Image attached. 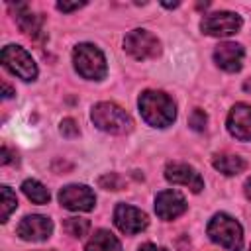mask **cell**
<instances>
[{"mask_svg": "<svg viewBox=\"0 0 251 251\" xmlns=\"http://www.w3.org/2000/svg\"><path fill=\"white\" fill-rule=\"evenodd\" d=\"M137 104L141 118L153 127H167L176 118V106L173 98L161 90H145Z\"/></svg>", "mask_w": 251, "mask_h": 251, "instance_id": "6da1fadb", "label": "cell"}, {"mask_svg": "<svg viewBox=\"0 0 251 251\" xmlns=\"http://www.w3.org/2000/svg\"><path fill=\"white\" fill-rule=\"evenodd\" d=\"M206 231L214 243L226 247L227 251H241L243 247V229L239 222L229 214H224V212L216 214L208 222Z\"/></svg>", "mask_w": 251, "mask_h": 251, "instance_id": "7a4b0ae2", "label": "cell"}, {"mask_svg": "<svg viewBox=\"0 0 251 251\" xmlns=\"http://www.w3.org/2000/svg\"><path fill=\"white\" fill-rule=\"evenodd\" d=\"M90 118L98 129H102L106 133H116V135L127 133L133 126L129 114L114 102H98L92 108Z\"/></svg>", "mask_w": 251, "mask_h": 251, "instance_id": "3957f363", "label": "cell"}, {"mask_svg": "<svg viewBox=\"0 0 251 251\" xmlns=\"http://www.w3.org/2000/svg\"><path fill=\"white\" fill-rule=\"evenodd\" d=\"M73 63H75L76 73L82 78H88V80H100L108 73L104 53L92 43L76 45L75 51H73Z\"/></svg>", "mask_w": 251, "mask_h": 251, "instance_id": "277c9868", "label": "cell"}, {"mask_svg": "<svg viewBox=\"0 0 251 251\" xmlns=\"http://www.w3.org/2000/svg\"><path fill=\"white\" fill-rule=\"evenodd\" d=\"M124 51L131 55L135 61L155 59L161 53V41L151 31L137 27L124 37Z\"/></svg>", "mask_w": 251, "mask_h": 251, "instance_id": "5b68a950", "label": "cell"}, {"mask_svg": "<svg viewBox=\"0 0 251 251\" xmlns=\"http://www.w3.org/2000/svg\"><path fill=\"white\" fill-rule=\"evenodd\" d=\"M2 63H4V67L10 73H14L16 76H20L22 80H35V76H37L35 61L20 45H12V43L6 45L2 49Z\"/></svg>", "mask_w": 251, "mask_h": 251, "instance_id": "8992f818", "label": "cell"}, {"mask_svg": "<svg viewBox=\"0 0 251 251\" xmlns=\"http://www.w3.org/2000/svg\"><path fill=\"white\" fill-rule=\"evenodd\" d=\"M241 16L235 12H212L200 22V29L212 37H227L241 29Z\"/></svg>", "mask_w": 251, "mask_h": 251, "instance_id": "52a82bcc", "label": "cell"}, {"mask_svg": "<svg viewBox=\"0 0 251 251\" xmlns=\"http://www.w3.org/2000/svg\"><path fill=\"white\" fill-rule=\"evenodd\" d=\"M59 202L63 208L73 212H88L96 204L94 192L86 184H69L59 190Z\"/></svg>", "mask_w": 251, "mask_h": 251, "instance_id": "ba28073f", "label": "cell"}, {"mask_svg": "<svg viewBox=\"0 0 251 251\" xmlns=\"http://www.w3.org/2000/svg\"><path fill=\"white\" fill-rule=\"evenodd\" d=\"M114 222H116L118 229L127 235H135V233L143 231L149 224L147 214L131 204H118L114 210Z\"/></svg>", "mask_w": 251, "mask_h": 251, "instance_id": "9c48e42d", "label": "cell"}, {"mask_svg": "<svg viewBox=\"0 0 251 251\" xmlns=\"http://www.w3.org/2000/svg\"><path fill=\"white\" fill-rule=\"evenodd\" d=\"M53 233V222L47 216L31 214L18 224V235L24 241H45Z\"/></svg>", "mask_w": 251, "mask_h": 251, "instance_id": "30bf717a", "label": "cell"}, {"mask_svg": "<svg viewBox=\"0 0 251 251\" xmlns=\"http://www.w3.org/2000/svg\"><path fill=\"white\" fill-rule=\"evenodd\" d=\"M165 178L173 184L188 186L192 192H200L204 188V180L200 173L186 163H169L165 167Z\"/></svg>", "mask_w": 251, "mask_h": 251, "instance_id": "8fae6325", "label": "cell"}, {"mask_svg": "<svg viewBox=\"0 0 251 251\" xmlns=\"http://www.w3.org/2000/svg\"><path fill=\"white\" fill-rule=\"evenodd\" d=\"M155 212L161 220H175L186 212V200L178 190H163L155 198Z\"/></svg>", "mask_w": 251, "mask_h": 251, "instance_id": "7c38bea8", "label": "cell"}, {"mask_svg": "<svg viewBox=\"0 0 251 251\" xmlns=\"http://www.w3.org/2000/svg\"><path fill=\"white\" fill-rule=\"evenodd\" d=\"M227 131L239 141H251V106L235 104L227 114Z\"/></svg>", "mask_w": 251, "mask_h": 251, "instance_id": "4fadbf2b", "label": "cell"}, {"mask_svg": "<svg viewBox=\"0 0 251 251\" xmlns=\"http://www.w3.org/2000/svg\"><path fill=\"white\" fill-rule=\"evenodd\" d=\"M243 47L239 43H231V41H226V43H220L216 49H214V61L220 69L227 71V73H237L243 65Z\"/></svg>", "mask_w": 251, "mask_h": 251, "instance_id": "5bb4252c", "label": "cell"}, {"mask_svg": "<svg viewBox=\"0 0 251 251\" xmlns=\"http://www.w3.org/2000/svg\"><path fill=\"white\" fill-rule=\"evenodd\" d=\"M212 165H214L216 171H220L222 175H227V176L239 175L247 167L245 159L235 155V153H216L214 159H212Z\"/></svg>", "mask_w": 251, "mask_h": 251, "instance_id": "9a60e30c", "label": "cell"}, {"mask_svg": "<svg viewBox=\"0 0 251 251\" xmlns=\"http://www.w3.org/2000/svg\"><path fill=\"white\" fill-rule=\"evenodd\" d=\"M84 251H122L120 239L108 231V229H98L86 243Z\"/></svg>", "mask_w": 251, "mask_h": 251, "instance_id": "2e32d148", "label": "cell"}, {"mask_svg": "<svg viewBox=\"0 0 251 251\" xmlns=\"http://www.w3.org/2000/svg\"><path fill=\"white\" fill-rule=\"evenodd\" d=\"M22 190H24V194H25L31 202H35V204H47L49 198H51L49 190H47L39 180H35V178L24 180V182H22Z\"/></svg>", "mask_w": 251, "mask_h": 251, "instance_id": "e0dca14e", "label": "cell"}, {"mask_svg": "<svg viewBox=\"0 0 251 251\" xmlns=\"http://www.w3.org/2000/svg\"><path fill=\"white\" fill-rule=\"evenodd\" d=\"M0 192H2V216H0V222H8V218H10V214L18 208V198H16V194L10 190V186H0Z\"/></svg>", "mask_w": 251, "mask_h": 251, "instance_id": "ac0fdd59", "label": "cell"}, {"mask_svg": "<svg viewBox=\"0 0 251 251\" xmlns=\"http://www.w3.org/2000/svg\"><path fill=\"white\" fill-rule=\"evenodd\" d=\"M63 227H65V231H67L69 235H73V237H82V235L88 233L90 222L84 220V218H67V220L63 222Z\"/></svg>", "mask_w": 251, "mask_h": 251, "instance_id": "d6986e66", "label": "cell"}, {"mask_svg": "<svg viewBox=\"0 0 251 251\" xmlns=\"http://www.w3.org/2000/svg\"><path fill=\"white\" fill-rule=\"evenodd\" d=\"M18 25L22 27V31H25L29 35H35L41 29V18L35 16V14L25 12V14H20L18 16Z\"/></svg>", "mask_w": 251, "mask_h": 251, "instance_id": "ffe728a7", "label": "cell"}, {"mask_svg": "<svg viewBox=\"0 0 251 251\" xmlns=\"http://www.w3.org/2000/svg\"><path fill=\"white\" fill-rule=\"evenodd\" d=\"M98 184L102 188H106V190H122L124 184H126V180L118 173H108V175H104V176L98 178Z\"/></svg>", "mask_w": 251, "mask_h": 251, "instance_id": "44dd1931", "label": "cell"}, {"mask_svg": "<svg viewBox=\"0 0 251 251\" xmlns=\"http://www.w3.org/2000/svg\"><path fill=\"white\" fill-rule=\"evenodd\" d=\"M206 122H208L206 112H204V110H200V108H194V110H192V114H190V118H188L190 127H192V129H196V131H202V129L206 127Z\"/></svg>", "mask_w": 251, "mask_h": 251, "instance_id": "7402d4cb", "label": "cell"}, {"mask_svg": "<svg viewBox=\"0 0 251 251\" xmlns=\"http://www.w3.org/2000/svg\"><path fill=\"white\" fill-rule=\"evenodd\" d=\"M61 133L65 135V137H75V135H78V126H76V122L73 120V118H65L63 122H61Z\"/></svg>", "mask_w": 251, "mask_h": 251, "instance_id": "603a6c76", "label": "cell"}, {"mask_svg": "<svg viewBox=\"0 0 251 251\" xmlns=\"http://www.w3.org/2000/svg\"><path fill=\"white\" fill-rule=\"evenodd\" d=\"M86 2H57V8L61 12H73V10H78L82 8Z\"/></svg>", "mask_w": 251, "mask_h": 251, "instance_id": "cb8c5ba5", "label": "cell"}, {"mask_svg": "<svg viewBox=\"0 0 251 251\" xmlns=\"http://www.w3.org/2000/svg\"><path fill=\"white\" fill-rule=\"evenodd\" d=\"M14 157H16V155H12V151L4 145L2 151H0V163H2V165H10V163L14 161Z\"/></svg>", "mask_w": 251, "mask_h": 251, "instance_id": "d4e9b609", "label": "cell"}, {"mask_svg": "<svg viewBox=\"0 0 251 251\" xmlns=\"http://www.w3.org/2000/svg\"><path fill=\"white\" fill-rule=\"evenodd\" d=\"M139 251H167V249H165V247H157V245H153V243H145V245L139 247Z\"/></svg>", "mask_w": 251, "mask_h": 251, "instance_id": "484cf974", "label": "cell"}, {"mask_svg": "<svg viewBox=\"0 0 251 251\" xmlns=\"http://www.w3.org/2000/svg\"><path fill=\"white\" fill-rule=\"evenodd\" d=\"M245 196L251 200V176L245 180Z\"/></svg>", "mask_w": 251, "mask_h": 251, "instance_id": "4316f807", "label": "cell"}, {"mask_svg": "<svg viewBox=\"0 0 251 251\" xmlns=\"http://www.w3.org/2000/svg\"><path fill=\"white\" fill-rule=\"evenodd\" d=\"M2 88H4V98H10V96L14 94V92H12V88H10L6 82H2Z\"/></svg>", "mask_w": 251, "mask_h": 251, "instance_id": "83f0119b", "label": "cell"}, {"mask_svg": "<svg viewBox=\"0 0 251 251\" xmlns=\"http://www.w3.org/2000/svg\"><path fill=\"white\" fill-rule=\"evenodd\" d=\"M243 90H245L247 94H251V78H247V80L243 82Z\"/></svg>", "mask_w": 251, "mask_h": 251, "instance_id": "f1b7e54d", "label": "cell"}, {"mask_svg": "<svg viewBox=\"0 0 251 251\" xmlns=\"http://www.w3.org/2000/svg\"><path fill=\"white\" fill-rule=\"evenodd\" d=\"M249 251H251V249H249Z\"/></svg>", "mask_w": 251, "mask_h": 251, "instance_id": "f546056e", "label": "cell"}]
</instances>
